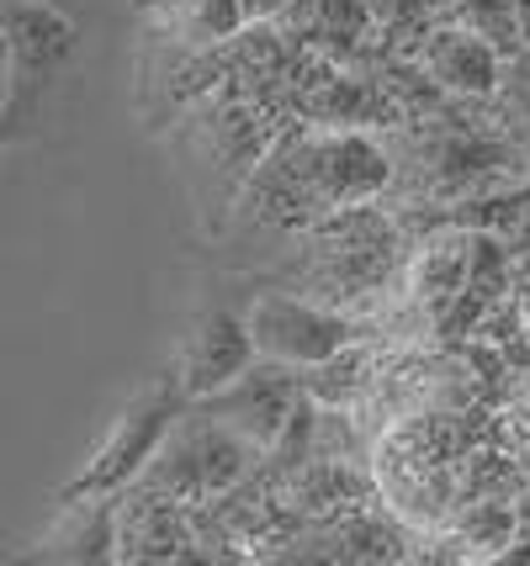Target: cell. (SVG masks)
Returning a JSON list of instances; mask_svg holds the SVG:
<instances>
[{
    "label": "cell",
    "instance_id": "obj_1",
    "mask_svg": "<svg viewBox=\"0 0 530 566\" xmlns=\"http://www.w3.org/2000/svg\"><path fill=\"white\" fill-rule=\"evenodd\" d=\"M387 180H393V159L361 127H319V133L281 138L260 165H250L245 197H250L254 218L308 228L334 207L372 201Z\"/></svg>",
    "mask_w": 530,
    "mask_h": 566
},
{
    "label": "cell",
    "instance_id": "obj_2",
    "mask_svg": "<svg viewBox=\"0 0 530 566\" xmlns=\"http://www.w3.org/2000/svg\"><path fill=\"white\" fill-rule=\"evenodd\" d=\"M254 461V444L245 434H233L218 419H191V423H170V434L159 440V450L149 455L144 476V493H159L170 503H207V497L228 493Z\"/></svg>",
    "mask_w": 530,
    "mask_h": 566
},
{
    "label": "cell",
    "instance_id": "obj_3",
    "mask_svg": "<svg viewBox=\"0 0 530 566\" xmlns=\"http://www.w3.org/2000/svg\"><path fill=\"white\" fill-rule=\"evenodd\" d=\"M308 233H313V281L324 292L366 296L377 281H387L398 228L382 218L377 207H366V201L334 207V212L308 222Z\"/></svg>",
    "mask_w": 530,
    "mask_h": 566
},
{
    "label": "cell",
    "instance_id": "obj_4",
    "mask_svg": "<svg viewBox=\"0 0 530 566\" xmlns=\"http://www.w3.org/2000/svg\"><path fill=\"white\" fill-rule=\"evenodd\" d=\"M180 402H186L180 387H154V392L138 397L123 419L112 423V434H106L102 450L85 461V471L64 488V497H112V493H123L127 482H138V471L149 467V455L159 450V440H165L170 423L180 419Z\"/></svg>",
    "mask_w": 530,
    "mask_h": 566
},
{
    "label": "cell",
    "instance_id": "obj_5",
    "mask_svg": "<svg viewBox=\"0 0 530 566\" xmlns=\"http://www.w3.org/2000/svg\"><path fill=\"white\" fill-rule=\"evenodd\" d=\"M245 328H250L254 355L266 360H281L292 370H313L319 360L340 355L351 345V323L329 307H313L303 296H254L250 313H245Z\"/></svg>",
    "mask_w": 530,
    "mask_h": 566
},
{
    "label": "cell",
    "instance_id": "obj_6",
    "mask_svg": "<svg viewBox=\"0 0 530 566\" xmlns=\"http://www.w3.org/2000/svg\"><path fill=\"white\" fill-rule=\"evenodd\" d=\"M298 402H303V387H298L292 366L266 360V355H254L233 381H224L218 392L202 397L207 419L228 423V429L245 434L254 450H271V444H277V434L287 429V419H292Z\"/></svg>",
    "mask_w": 530,
    "mask_h": 566
},
{
    "label": "cell",
    "instance_id": "obj_7",
    "mask_svg": "<svg viewBox=\"0 0 530 566\" xmlns=\"http://www.w3.org/2000/svg\"><path fill=\"white\" fill-rule=\"evenodd\" d=\"M0 32L11 53V101L49 91V80L80 49L75 22L49 0H0Z\"/></svg>",
    "mask_w": 530,
    "mask_h": 566
},
{
    "label": "cell",
    "instance_id": "obj_8",
    "mask_svg": "<svg viewBox=\"0 0 530 566\" xmlns=\"http://www.w3.org/2000/svg\"><path fill=\"white\" fill-rule=\"evenodd\" d=\"M419 74H429L435 91L461 101H488L493 85H499V70H505V49L493 38H482L472 27L446 22V27H429L419 38Z\"/></svg>",
    "mask_w": 530,
    "mask_h": 566
},
{
    "label": "cell",
    "instance_id": "obj_9",
    "mask_svg": "<svg viewBox=\"0 0 530 566\" xmlns=\"http://www.w3.org/2000/svg\"><path fill=\"white\" fill-rule=\"evenodd\" d=\"M509 159V144L499 138V133H488V127H440L435 138H429L425 148V165H419V175H425V186L435 191V197H472V191H482L493 175L505 170Z\"/></svg>",
    "mask_w": 530,
    "mask_h": 566
},
{
    "label": "cell",
    "instance_id": "obj_10",
    "mask_svg": "<svg viewBox=\"0 0 530 566\" xmlns=\"http://www.w3.org/2000/svg\"><path fill=\"white\" fill-rule=\"evenodd\" d=\"M254 360V345H250V328L239 313H207L197 328H191V339L180 349V392L186 397H207L218 392L224 381H233L239 370Z\"/></svg>",
    "mask_w": 530,
    "mask_h": 566
},
{
    "label": "cell",
    "instance_id": "obj_11",
    "mask_svg": "<svg viewBox=\"0 0 530 566\" xmlns=\"http://www.w3.org/2000/svg\"><path fill=\"white\" fill-rule=\"evenodd\" d=\"M298 112L319 127H361L393 117V96L382 91V80L366 74H340L329 64L319 80H308V91L298 96Z\"/></svg>",
    "mask_w": 530,
    "mask_h": 566
},
{
    "label": "cell",
    "instance_id": "obj_12",
    "mask_svg": "<svg viewBox=\"0 0 530 566\" xmlns=\"http://www.w3.org/2000/svg\"><path fill=\"white\" fill-rule=\"evenodd\" d=\"M277 22H292V38H303L329 59H355L366 53V38L377 32L366 0H292Z\"/></svg>",
    "mask_w": 530,
    "mask_h": 566
},
{
    "label": "cell",
    "instance_id": "obj_13",
    "mask_svg": "<svg viewBox=\"0 0 530 566\" xmlns=\"http://www.w3.org/2000/svg\"><path fill=\"white\" fill-rule=\"evenodd\" d=\"M112 545H117V509L112 497H70V514L53 530L38 556L53 562H112Z\"/></svg>",
    "mask_w": 530,
    "mask_h": 566
},
{
    "label": "cell",
    "instance_id": "obj_14",
    "mask_svg": "<svg viewBox=\"0 0 530 566\" xmlns=\"http://www.w3.org/2000/svg\"><path fill=\"white\" fill-rule=\"evenodd\" d=\"M414 286L435 318L451 307L467 286V228H446L440 239H429V249L419 254V271H414Z\"/></svg>",
    "mask_w": 530,
    "mask_h": 566
},
{
    "label": "cell",
    "instance_id": "obj_15",
    "mask_svg": "<svg viewBox=\"0 0 530 566\" xmlns=\"http://www.w3.org/2000/svg\"><path fill=\"white\" fill-rule=\"evenodd\" d=\"M329 545H334V551H324V556H334V562H398V556H404V535L372 514L345 518V524L329 535Z\"/></svg>",
    "mask_w": 530,
    "mask_h": 566
},
{
    "label": "cell",
    "instance_id": "obj_16",
    "mask_svg": "<svg viewBox=\"0 0 530 566\" xmlns=\"http://www.w3.org/2000/svg\"><path fill=\"white\" fill-rule=\"evenodd\" d=\"M180 27L191 43L202 49H218V43H233L245 32V6L239 0H180Z\"/></svg>",
    "mask_w": 530,
    "mask_h": 566
},
{
    "label": "cell",
    "instance_id": "obj_17",
    "mask_svg": "<svg viewBox=\"0 0 530 566\" xmlns=\"http://www.w3.org/2000/svg\"><path fill=\"white\" fill-rule=\"evenodd\" d=\"M435 11H446L451 22L472 27L482 38H493L499 49H515L520 43V22H515V6L509 0H435Z\"/></svg>",
    "mask_w": 530,
    "mask_h": 566
},
{
    "label": "cell",
    "instance_id": "obj_18",
    "mask_svg": "<svg viewBox=\"0 0 530 566\" xmlns=\"http://www.w3.org/2000/svg\"><path fill=\"white\" fill-rule=\"evenodd\" d=\"M461 541L467 545H482L488 556L499 551V545L515 535V503H505V497H472L467 509H461Z\"/></svg>",
    "mask_w": 530,
    "mask_h": 566
},
{
    "label": "cell",
    "instance_id": "obj_19",
    "mask_svg": "<svg viewBox=\"0 0 530 566\" xmlns=\"http://www.w3.org/2000/svg\"><path fill=\"white\" fill-rule=\"evenodd\" d=\"M366 11H372V27L387 38H425L435 0H366Z\"/></svg>",
    "mask_w": 530,
    "mask_h": 566
},
{
    "label": "cell",
    "instance_id": "obj_20",
    "mask_svg": "<svg viewBox=\"0 0 530 566\" xmlns=\"http://www.w3.org/2000/svg\"><path fill=\"white\" fill-rule=\"evenodd\" d=\"M493 96L505 101V117H515L520 127H530V43H520V49H515V59L499 70Z\"/></svg>",
    "mask_w": 530,
    "mask_h": 566
},
{
    "label": "cell",
    "instance_id": "obj_21",
    "mask_svg": "<svg viewBox=\"0 0 530 566\" xmlns=\"http://www.w3.org/2000/svg\"><path fill=\"white\" fill-rule=\"evenodd\" d=\"M493 562H505V566H530V530H520V524H515V535H509V541L493 551Z\"/></svg>",
    "mask_w": 530,
    "mask_h": 566
},
{
    "label": "cell",
    "instance_id": "obj_22",
    "mask_svg": "<svg viewBox=\"0 0 530 566\" xmlns=\"http://www.w3.org/2000/svg\"><path fill=\"white\" fill-rule=\"evenodd\" d=\"M245 6V22H277L292 0H239Z\"/></svg>",
    "mask_w": 530,
    "mask_h": 566
},
{
    "label": "cell",
    "instance_id": "obj_23",
    "mask_svg": "<svg viewBox=\"0 0 530 566\" xmlns=\"http://www.w3.org/2000/svg\"><path fill=\"white\" fill-rule=\"evenodd\" d=\"M11 106V53H6V32H0V112Z\"/></svg>",
    "mask_w": 530,
    "mask_h": 566
},
{
    "label": "cell",
    "instance_id": "obj_24",
    "mask_svg": "<svg viewBox=\"0 0 530 566\" xmlns=\"http://www.w3.org/2000/svg\"><path fill=\"white\" fill-rule=\"evenodd\" d=\"M515 6V22H520V43H530V0H509Z\"/></svg>",
    "mask_w": 530,
    "mask_h": 566
},
{
    "label": "cell",
    "instance_id": "obj_25",
    "mask_svg": "<svg viewBox=\"0 0 530 566\" xmlns=\"http://www.w3.org/2000/svg\"><path fill=\"white\" fill-rule=\"evenodd\" d=\"M515 524H520V530H530V488L520 493V503H515Z\"/></svg>",
    "mask_w": 530,
    "mask_h": 566
}]
</instances>
